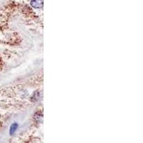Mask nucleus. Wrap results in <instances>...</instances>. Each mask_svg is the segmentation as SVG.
I'll list each match as a JSON object with an SVG mask.
<instances>
[{
	"instance_id": "obj_1",
	"label": "nucleus",
	"mask_w": 143,
	"mask_h": 143,
	"mask_svg": "<svg viewBox=\"0 0 143 143\" xmlns=\"http://www.w3.org/2000/svg\"><path fill=\"white\" fill-rule=\"evenodd\" d=\"M30 4L35 9H40L43 7V0H31Z\"/></svg>"
},
{
	"instance_id": "obj_2",
	"label": "nucleus",
	"mask_w": 143,
	"mask_h": 143,
	"mask_svg": "<svg viewBox=\"0 0 143 143\" xmlns=\"http://www.w3.org/2000/svg\"><path fill=\"white\" fill-rule=\"evenodd\" d=\"M3 67H4V62H3V60L2 58V56H0V72H2V69H3Z\"/></svg>"
}]
</instances>
